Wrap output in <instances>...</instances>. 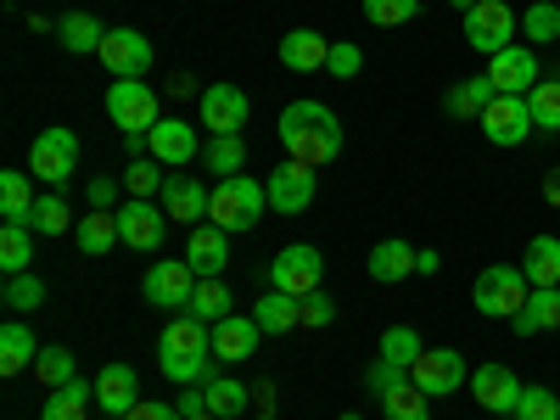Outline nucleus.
Segmentation results:
<instances>
[{"mask_svg": "<svg viewBox=\"0 0 560 420\" xmlns=\"http://www.w3.org/2000/svg\"><path fill=\"white\" fill-rule=\"evenodd\" d=\"M124 420H185V415H179V404H163V398H140V404H135Z\"/></svg>", "mask_w": 560, "mask_h": 420, "instance_id": "51", "label": "nucleus"}, {"mask_svg": "<svg viewBox=\"0 0 560 420\" xmlns=\"http://www.w3.org/2000/svg\"><path fill=\"white\" fill-rule=\"evenodd\" d=\"M527 298H533V280L522 264H488L471 287V303L482 319H516Z\"/></svg>", "mask_w": 560, "mask_h": 420, "instance_id": "4", "label": "nucleus"}, {"mask_svg": "<svg viewBox=\"0 0 560 420\" xmlns=\"http://www.w3.org/2000/svg\"><path fill=\"white\" fill-rule=\"evenodd\" d=\"M147 152L163 163V168H185L191 158H202V140H197V124H185V118H163L152 135H147Z\"/></svg>", "mask_w": 560, "mask_h": 420, "instance_id": "16", "label": "nucleus"}, {"mask_svg": "<svg viewBox=\"0 0 560 420\" xmlns=\"http://www.w3.org/2000/svg\"><path fill=\"white\" fill-rule=\"evenodd\" d=\"M57 39H62V51H73V57H90V51H102V39H107V28L90 18V12H68L62 23H57Z\"/></svg>", "mask_w": 560, "mask_h": 420, "instance_id": "31", "label": "nucleus"}, {"mask_svg": "<svg viewBox=\"0 0 560 420\" xmlns=\"http://www.w3.org/2000/svg\"><path fill=\"white\" fill-rule=\"evenodd\" d=\"M202 398H208V415H219V420H236V415H247L253 387L230 382V376H213V382H202Z\"/></svg>", "mask_w": 560, "mask_h": 420, "instance_id": "33", "label": "nucleus"}, {"mask_svg": "<svg viewBox=\"0 0 560 420\" xmlns=\"http://www.w3.org/2000/svg\"><path fill=\"white\" fill-rule=\"evenodd\" d=\"M454 7H459V18H465V12H471V7H477V0H454Z\"/></svg>", "mask_w": 560, "mask_h": 420, "instance_id": "56", "label": "nucleus"}, {"mask_svg": "<svg viewBox=\"0 0 560 420\" xmlns=\"http://www.w3.org/2000/svg\"><path fill=\"white\" fill-rule=\"evenodd\" d=\"M382 415L387 420H432V398L415 382H398L393 393H382Z\"/></svg>", "mask_w": 560, "mask_h": 420, "instance_id": "36", "label": "nucleus"}, {"mask_svg": "<svg viewBox=\"0 0 560 420\" xmlns=\"http://www.w3.org/2000/svg\"><path fill=\"white\" fill-rule=\"evenodd\" d=\"M516 420H560V393H549V387H522Z\"/></svg>", "mask_w": 560, "mask_h": 420, "instance_id": "47", "label": "nucleus"}, {"mask_svg": "<svg viewBox=\"0 0 560 420\" xmlns=\"http://www.w3.org/2000/svg\"><path fill=\"white\" fill-rule=\"evenodd\" d=\"M555 325H560V287H533L522 314L510 319V331H516V337H538V331H555Z\"/></svg>", "mask_w": 560, "mask_h": 420, "instance_id": "25", "label": "nucleus"}, {"mask_svg": "<svg viewBox=\"0 0 560 420\" xmlns=\"http://www.w3.org/2000/svg\"><path fill=\"white\" fill-rule=\"evenodd\" d=\"M522 34H527V45H555L560 39V0H533L522 12Z\"/></svg>", "mask_w": 560, "mask_h": 420, "instance_id": "39", "label": "nucleus"}, {"mask_svg": "<svg viewBox=\"0 0 560 420\" xmlns=\"http://www.w3.org/2000/svg\"><path fill=\"white\" fill-rule=\"evenodd\" d=\"M168 96H197V79H185V73L168 79Z\"/></svg>", "mask_w": 560, "mask_h": 420, "instance_id": "54", "label": "nucleus"}, {"mask_svg": "<svg viewBox=\"0 0 560 420\" xmlns=\"http://www.w3.org/2000/svg\"><path fill=\"white\" fill-rule=\"evenodd\" d=\"M516 34H522V18L510 12L504 0H477V7L465 12V45L482 57H499L504 45H516Z\"/></svg>", "mask_w": 560, "mask_h": 420, "instance_id": "7", "label": "nucleus"}, {"mask_svg": "<svg viewBox=\"0 0 560 420\" xmlns=\"http://www.w3.org/2000/svg\"><path fill=\"white\" fill-rule=\"evenodd\" d=\"M438 269H443L438 247H420V253H415V275H438Z\"/></svg>", "mask_w": 560, "mask_h": 420, "instance_id": "53", "label": "nucleus"}, {"mask_svg": "<svg viewBox=\"0 0 560 420\" xmlns=\"http://www.w3.org/2000/svg\"><path fill=\"white\" fill-rule=\"evenodd\" d=\"M359 68H364V51H359V45H331V62H325V73H331V79H359Z\"/></svg>", "mask_w": 560, "mask_h": 420, "instance_id": "48", "label": "nucleus"}, {"mask_svg": "<svg viewBox=\"0 0 560 420\" xmlns=\"http://www.w3.org/2000/svg\"><path fill=\"white\" fill-rule=\"evenodd\" d=\"M202 124H208V135H242V124H247V90L242 84H208L202 90Z\"/></svg>", "mask_w": 560, "mask_h": 420, "instance_id": "18", "label": "nucleus"}, {"mask_svg": "<svg viewBox=\"0 0 560 420\" xmlns=\"http://www.w3.org/2000/svg\"><path fill=\"white\" fill-rule=\"evenodd\" d=\"M331 62V39L314 34V28H292V34H280V68H292V73H314Z\"/></svg>", "mask_w": 560, "mask_h": 420, "instance_id": "22", "label": "nucleus"}, {"mask_svg": "<svg viewBox=\"0 0 560 420\" xmlns=\"http://www.w3.org/2000/svg\"><path fill=\"white\" fill-rule=\"evenodd\" d=\"M275 135H280V147H287V158H292V163H308V168L337 163L342 147H348L342 118L325 107V102H292L287 113H280Z\"/></svg>", "mask_w": 560, "mask_h": 420, "instance_id": "1", "label": "nucleus"}, {"mask_svg": "<svg viewBox=\"0 0 560 420\" xmlns=\"http://www.w3.org/2000/svg\"><path fill=\"white\" fill-rule=\"evenodd\" d=\"M84 197H90V208L113 213V208H118V179H107V174H102V179H90V191H84Z\"/></svg>", "mask_w": 560, "mask_h": 420, "instance_id": "52", "label": "nucleus"}, {"mask_svg": "<svg viewBox=\"0 0 560 420\" xmlns=\"http://www.w3.org/2000/svg\"><path fill=\"white\" fill-rule=\"evenodd\" d=\"M527 107H533V124L538 129H560V79H538L527 90Z\"/></svg>", "mask_w": 560, "mask_h": 420, "instance_id": "45", "label": "nucleus"}, {"mask_svg": "<svg viewBox=\"0 0 560 420\" xmlns=\"http://www.w3.org/2000/svg\"><path fill=\"white\" fill-rule=\"evenodd\" d=\"M34 202H39V197H34V185H28L23 168H7V174H0V219L34 230Z\"/></svg>", "mask_w": 560, "mask_h": 420, "instance_id": "28", "label": "nucleus"}, {"mask_svg": "<svg viewBox=\"0 0 560 420\" xmlns=\"http://www.w3.org/2000/svg\"><path fill=\"white\" fill-rule=\"evenodd\" d=\"M253 319H258V331L287 337V331H298V325H303V298H287V292H275V287H269V292L258 298Z\"/></svg>", "mask_w": 560, "mask_h": 420, "instance_id": "27", "label": "nucleus"}, {"mask_svg": "<svg viewBox=\"0 0 560 420\" xmlns=\"http://www.w3.org/2000/svg\"><path fill=\"white\" fill-rule=\"evenodd\" d=\"M140 292H147V303L163 308V314H185L197 298V269L185 258H158L147 269V280H140Z\"/></svg>", "mask_w": 560, "mask_h": 420, "instance_id": "8", "label": "nucleus"}, {"mask_svg": "<svg viewBox=\"0 0 560 420\" xmlns=\"http://www.w3.org/2000/svg\"><path fill=\"white\" fill-rule=\"evenodd\" d=\"M364 269H370V280H376V287H398V280H409L415 275V247L409 242H376L370 247V258H364Z\"/></svg>", "mask_w": 560, "mask_h": 420, "instance_id": "23", "label": "nucleus"}, {"mask_svg": "<svg viewBox=\"0 0 560 420\" xmlns=\"http://www.w3.org/2000/svg\"><path fill=\"white\" fill-rule=\"evenodd\" d=\"M230 303H236V298H230L224 280H197V298H191L185 314L202 319V325H219V319H230Z\"/></svg>", "mask_w": 560, "mask_h": 420, "instance_id": "38", "label": "nucleus"}, {"mask_svg": "<svg viewBox=\"0 0 560 420\" xmlns=\"http://www.w3.org/2000/svg\"><path fill=\"white\" fill-rule=\"evenodd\" d=\"M253 348H258V319L230 314V319H219V325H213V359L242 364V359H253Z\"/></svg>", "mask_w": 560, "mask_h": 420, "instance_id": "24", "label": "nucleus"}, {"mask_svg": "<svg viewBox=\"0 0 560 420\" xmlns=\"http://www.w3.org/2000/svg\"><path fill=\"white\" fill-rule=\"evenodd\" d=\"M202 163H208L219 179L242 174V168H247V140H242V135H208V140H202Z\"/></svg>", "mask_w": 560, "mask_h": 420, "instance_id": "32", "label": "nucleus"}, {"mask_svg": "<svg viewBox=\"0 0 560 420\" xmlns=\"http://www.w3.org/2000/svg\"><path fill=\"white\" fill-rule=\"evenodd\" d=\"M522 269H527L533 287H560V236H533Z\"/></svg>", "mask_w": 560, "mask_h": 420, "instance_id": "35", "label": "nucleus"}, {"mask_svg": "<svg viewBox=\"0 0 560 420\" xmlns=\"http://www.w3.org/2000/svg\"><path fill=\"white\" fill-rule=\"evenodd\" d=\"M471 398L488 409V415H516L522 404V376L510 364H482L471 370Z\"/></svg>", "mask_w": 560, "mask_h": 420, "instance_id": "17", "label": "nucleus"}, {"mask_svg": "<svg viewBox=\"0 0 560 420\" xmlns=\"http://www.w3.org/2000/svg\"><path fill=\"white\" fill-rule=\"evenodd\" d=\"M185 264L197 269V280H219L230 264V230L219 224H191V242H185Z\"/></svg>", "mask_w": 560, "mask_h": 420, "instance_id": "19", "label": "nucleus"}, {"mask_svg": "<svg viewBox=\"0 0 560 420\" xmlns=\"http://www.w3.org/2000/svg\"><path fill=\"white\" fill-rule=\"evenodd\" d=\"M264 185H269V208H275V213H303V208L314 202V191H319L314 168H308V163H292V158L280 163Z\"/></svg>", "mask_w": 560, "mask_h": 420, "instance_id": "15", "label": "nucleus"}, {"mask_svg": "<svg viewBox=\"0 0 560 420\" xmlns=\"http://www.w3.org/2000/svg\"><path fill=\"white\" fill-rule=\"evenodd\" d=\"M118 242H124V236H118V208H113V213L96 208V213L79 219V253H84V258H107Z\"/></svg>", "mask_w": 560, "mask_h": 420, "instance_id": "29", "label": "nucleus"}, {"mask_svg": "<svg viewBox=\"0 0 560 420\" xmlns=\"http://www.w3.org/2000/svg\"><path fill=\"white\" fill-rule=\"evenodd\" d=\"M168 224H174V219H168L158 202H147V197H129V202L118 208V236H124L129 253H158L163 236H168Z\"/></svg>", "mask_w": 560, "mask_h": 420, "instance_id": "11", "label": "nucleus"}, {"mask_svg": "<svg viewBox=\"0 0 560 420\" xmlns=\"http://www.w3.org/2000/svg\"><path fill=\"white\" fill-rule=\"evenodd\" d=\"M208 185L202 179H191V174H168V185H163V213L174 219V224H202L208 219Z\"/></svg>", "mask_w": 560, "mask_h": 420, "instance_id": "20", "label": "nucleus"}, {"mask_svg": "<svg viewBox=\"0 0 560 420\" xmlns=\"http://www.w3.org/2000/svg\"><path fill=\"white\" fill-rule=\"evenodd\" d=\"M34 376L45 382V387H68L73 376H79V359H73V348H39V359H34Z\"/></svg>", "mask_w": 560, "mask_h": 420, "instance_id": "41", "label": "nucleus"}, {"mask_svg": "<svg viewBox=\"0 0 560 420\" xmlns=\"http://www.w3.org/2000/svg\"><path fill=\"white\" fill-rule=\"evenodd\" d=\"M68 230H73V208L57 191H45L34 202V236H68Z\"/></svg>", "mask_w": 560, "mask_h": 420, "instance_id": "44", "label": "nucleus"}, {"mask_svg": "<svg viewBox=\"0 0 560 420\" xmlns=\"http://www.w3.org/2000/svg\"><path fill=\"white\" fill-rule=\"evenodd\" d=\"M269 208V185H258L253 174H230L213 185V197H208V219L219 230H230V236H242V230H258Z\"/></svg>", "mask_w": 560, "mask_h": 420, "instance_id": "3", "label": "nucleus"}, {"mask_svg": "<svg viewBox=\"0 0 560 420\" xmlns=\"http://www.w3.org/2000/svg\"><path fill=\"white\" fill-rule=\"evenodd\" d=\"M28 168H34V179H45V185H68L73 168H79V135H73L68 124L39 129L34 147H28Z\"/></svg>", "mask_w": 560, "mask_h": 420, "instance_id": "6", "label": "nucleus"}, {"mask_svg": "<svg viewBox=\"0 0 560 420\" xmlns=\"http://www.w3.org/2000/svg\"><path fill=\"white\" fill-rule=\"evenodd\" d=\"M96 404H102L107 415H118V420L140 404V376H135V364H118V359H113V364L102 370V376H96Z\"/></svg>", "mask_w": 560, "mask_h": 420, "instance_id": "21", "label": "nucleus"}, {"mask_svg": "<svg viewBox=\"0 0 560 420\" xmlns=\"http://www.w3.org/2000/svg\"><path fill=\"white\" fill-rule=\"evenodd\" d=\"M493 96H499V90H493L488 73H482V79H459V84L443 90V113H448V118H482V113L493 107Z\"/></svg>", "mask_w": 560, "mask_h": 420, "instance_id": "26", "label": "nucleus"}, {"mask_svg": "<svg viewBox=\"0 0 560 420\" xmlns=\"http://www.w3.org/2000/svg\"><path fill=\"white\" fill-rule=\"evenodd\" d=\"M364 382H370V387H376V393H393L398 382H409V370H398V364H387V359H376V364H370V370H364Z\"/></svg>", "mask_w": 560, "mask_h": 420, "instance_id": "50", "label": "nucleus"}, {"mask_svg": "<svg viewBox=\"0 0 560 420\" xmlns=\"http://www.w3.org/2000/svg\"><path fill=\"white\" fill-rule=\"evenodd\" d=\"M331 319H337V298L325 292V287L303 298V325H308V331H314V325H331Z\"/></svg>", "mask_w": 560, "mask_h": 420, "instance_id": "49", "label": "nucleus"}, {"mask_svg": "<svg viewBox=\"0 0 560 420\" xmlns=\"http://www.w3.org/2000/svg\"><path fill=\"white\" fill-rule=\"evenodd\" d=\"M488 79L499 96H527V90L538 84V57H533V45H504L499 57H488Z\"/></svg>", "mask_w": 560, "mask_h": 420, "instance_id": "14", "label": "nucleus"}, {"mask_svg": "<svg viewBox=\"0 0 560 420\" xmlns=\"http://www.w3.org/2000/svg\"><path fill=\"white\" fill-rule=\"evenodd\" d=\"M477 124H482V140H488V147H522L527 129H538L527 96H493V107H488Z\"/></svg>", "mask_w": 560, "mask_h": 420, "instance_id": "12", "label": "nucleus"}, {"mask_svg": "<svg viewBox=\"0 0 560 420\" xmlns=\"http://www.w3.org/2000/svg\"><path fill=\"white\" fill-rule=\"evenodd\" d=\"M163 185H168V174H163V163L158 158H135L129 168H124V191L129 197H163Z\"/></svg>", "mask_w": 560, "mask_h": 420, "instance_id": "43", "label": "nucleus"}, {"mask_svg": "<svg viewBox=\"0 0 560 420\" xmlns=\"http://www.w3.org/2000/svg\"><path fill=\"white\" fill-rule=\"evenodd\" d=\"M39 359V342H34V331L28 325H7V331H0V376H23V370Z\"/></svg>", "mask_w": 560, "mask_h": 420, "instance_id": "30", "label": "nucleus"}, {"mask_svg": "<svg viewBox=\"0 0 560 420\" xmlns=\"http://www.w3.org/2000/svg\"><path fill=\"white\" fill-rule=\"evenodd\" d=\"M102 68L113 73V79H140L152 68V39L147 34H135V28H107V39H102Z\"/></svg>", "mask_w": 560, "mask_h": 420, "instance_id": "13", "label": "nucleus"}, {"mask_svg": "<svg viewBox=\"0 0 560 420\" xmlns=\"http://www.w3.org/2000/svg\"><path fill=\"white\" fill-rule=\"evenodd\" d=\"M107 118L118 124V135H152L163 124L158 113V90L147 79H113L107 90Z\"/></svg>", "mask_w": 560, "mask_h": 420, "instance_id": "5", "label": "nucleus"}, {"mask_svg": "<svg viewBox=\"0 0 560 420\" xmlns=\"http://www.w3.org/2000/svg\"><path fill=\"white\" fill-rule=\"evenodd\" d=\"M342 420H359V415H353V409H348V415H342Z\"/></svg>", "mask_w": 560, "mask_h": 420, "instance_id": "58", "label": "nucleus"}, {"mask_svg": "<svg viewBox=\"0 0 560 420\" xmlns=\"http://www.w3.org/2000/svg\"><path fill=\"white\" fill-rule=\"evenodd\" d=\"M319 280H325V258H319V247H287L275 264H269V287L275 292H287V298H308V292H319Z\"/></svg>", "mask_w": 560, "mask_h": 420, "instance_id": "9", "label": "nucleus"}, {"mask_svg": "<svg viewBox=\"0 0 560 420\" xmlns=\"http://www.w3.org/2000/svg\"><path fill=\"white\" fill-rule=\"evenodd\" d=\"M0 303H7L12 314H34L45 303V280L28 269V275H7V287H0Z\"/></svg>", "mask_w": 560, "mask_h": 420, "instance_id": "42", "label": "nucleus"}, {"mask_svg": "<svg viewBox=\"0 0 560 420\" xmlns=\"http://www.w3.org/2000/svg\"><path fill=\"white\" fill-rule=\"evenodd\" d=\"M420 353H427V342H420L415 325H387V331H382V359H387V364L409 370Z\"/></svg>", "mask_w": 560, "mask_h": 420, "instance_id": "40", "label": "nucleus"}, {"mask_svg": "<svg viewBox=\"0 0 560 420\" xmlns=\"http://www.w3.org/2000/svg\"><path fill=\"white\" fill-rule=\"evenodd\" d=\"M544 197L560 208V168H549V174H544Z\"/></svg>", "mask_w": 560, "mask_h": 420, "instance_id": "55", "label": "nucleus"}, {"mask_svg": "<svg viewBox=\"0 0 560 420\" xmlns=\"http://www.w3.org/2000/svg\"><path fill=\"white\" fill-rule=\"evenodd\" d=\"M28 264H34V230L0 224V269H7V275H28Z\"/></svg>", "mask_w": 560, "mask_h": 420, "instance_id": "37", "label": "nucleus"}, {"mask_svg": "<svg viewBox=\"0 0 560 420\" xmlns=\"http://www.w3.org/2000/svg\"><path fill=\"white\" fill-rule=\"evenodd\" d=\"M90 398H96V382H68V387H57L51 398H45V409H39V420H84V409H90Z\"/></svg>", "mask_w": 560, "mask_h": 420, "instance_id": "34", "label": "nucleus"}, {"mask_svg": "<svg viewBox=\"0 0 560 420\" xmlns=\"http://www.w3.org/2000/svg\"><path fill=\"white\" fill-rule=\"evenodd\" d=\"M191 420H219V415H208V409H202V415H191Z\"/></svg>", "mask_w": 560, "mask_h": 420, "instance_id": "57", "label": "nucleus"}, {"mask_svg": "<svg viewBox=\"0 0 560 420\" xmlns=\"http://www.w3.org/2000/svg\"><path fill=\"white\" fill-rule=\"evenodd\" d=\"M158 364H163L168 382L202 387V382H208V364H213V325H202V319H191V314H174V319L163 325Z\"/></svg>", "mask_w": 560, "mask_h": 420, "instance_id": "2", "label": "nucleus"}, {"mask_svg": "<svg viewBox=\"0 0 560 420\" xmlns=\"http://www.w3.org/2000/svg\"><path fill=\"white\" fill-rule=\"evenodd\" d=\"M409 382L427 393V398H448V393H459L465 382H471V370H465V359L454 348H427V353L409 364Z\"/></svg>", "mask_w": 560, "mask_h": 420, "instance_id": "10", "label": "nucleus"}, {"mask_svg": "<svg viewBox=\"0 0 560 420\" xmlns=\"http://www.w3.org/2000/svg\"><path fill=\"white\" fill-rule=\"evenodd\" d=\"M415 12H420V0H364V18L376 28H404L415 23Z\"/></svg>", "mask_w": 560, "mask_h": 420, "instance_id": "46", "label": "nucleus"}]
</instances>
